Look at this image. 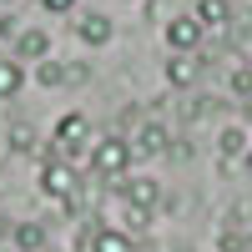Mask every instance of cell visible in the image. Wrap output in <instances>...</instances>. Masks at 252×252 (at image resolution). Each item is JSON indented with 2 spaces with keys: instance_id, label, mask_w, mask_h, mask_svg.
I'll use <instances>...</instances> for the list:
<instances>
[{
  "instance_id": "6da1fadb",
  "label": "cell",
  "mask_w": 252,
  "mask_h": 252,
  "mask_svg": "<svg viewBox=\"0 0 252 252\" xmlns=\"http://www.w3.org/2000/svg\"><path fill=\"white\" fill-rule=\"evenodd\" d=\"M40 192L56 197L66 212H76V202H81V182H76V166L71 161H61V157H46V166H40Z\"/></svg>"
},
{
  "instance_id": "7a4b0ae2",
  "label": "cell",
  "mask_w": 252,
  "mask_h": 252,
  "mask_svg": "<svg viewBox=\"0 0 252 252\" xmlns=\"http://www.w3.org/2000/svg\"><path fill=\"white\" fill-rule=\"evenodd\" d=\"M131 141L126 136H101L96 146H91V157H86V166L96 177H126V166H131Z\"/></svg>"
},
{
  "instance_id": "3957f363",
  "label": "cell",
  "mask_w": 252,
  "mask_h": 252,
  "mask_svg": "<svg viewBox=\"0 0 252 252\" xmlns=\"http://www.w3.org/2000/svg\"><path fill=\"white\" fill-rule=\"evenodd\" d=\"M86 136H91V121L81 116V111L61 116V126H56V141L46 146V157H61V161H71V157H81V152H86Z\"/></svg>"
},
{
  "instance_id": "277c9868",
  "label": "cell",
  "mask_w": 252,
  "mask_h": 252,
  "mask_svg": "<svg viewBox=\"0 0 252 252\" xmlns=\"http://www.w3.org/2000/svg\"><path fill=\"white\" fill-rule=\"evenodd\" d=\"M197 40H202V26H197L192 15H172V20H166V46H172L177 56L197 51Z\"/></svg>"
},
{
  "instance_id": "5b68a950",
  "label": "cell",
  "mask_w": 252,
  "mask_h": 252,
  "mask_svg": "<svg viewBox=\"0 0 252 252\" xmlns=\"http://www.w3.org/2000/svg\"><path fill=\"white\" fill-rule=\"evenodd\" d=\"M121 197H126V207H136V212H152V207L161 202V182L131 177V182H121Z\"/></svg>"
},
{
  "instance_id": "8992f818",
  "label": "cell",
  "mask_w": 252,
  "mask_h": 252,
  "mask_svg": "<svg viewBox=\"0 0 252 252\" xmlns=\"http://www.w3.org/2000/svg\"><path fill=\"white\" fill-rule=\"evenodd\" d=\"M76 35L86 40V46H106V40L116 35V26H111V15H101V10H86L76 20Z\"/></svg>"
},
{
  "instance_id": "52a82bcc",
  "label": "cell",
  "mask_w": 252,
  "mask_h": 252,
  "mask_svg": "<svg viewBox=\"0 0 252 252\" xmlns=\"http://www.w3.org/2000/svg\"><path fill=\"white\" fill-rule=\"evenodd\" d=\"M197 76H202V56H197V51H187V56H172V61H166V81H172V86H192Z\"/></svg>"
},
{
  "instance_id": "ba28073f",
  "label": "cell",
  "mask_w": 252,
  "mask_h": 252,
  "mask_svg": "<svg viewBox=\"0 0 252 252\" xmlns=\"http://www.w3.org/2000/svg\"><path fill=\"white\" fill-rule=\"evenodd\" d=\"M166 146H172L166 126H161V121H146L141 131H136V141H131V152H141V157H157V152H166Z\"/></svg>"
},
{
  "instance_id": "9c48e42d",
  "label": "cell",
  "mask_w": 252,
  "mask_h": 252,
  "mask_svg": "<svg viewBox=\"0 0 252 252\" xmlns=\"http://www.w3.org/2000/svg\"><path fill=\"white\" fill-rule=\"evenodd\" d=\"M15 61H46V51H51V35L46 31H20L15 40Z\"/></svg>"
},
{
  "instance_id": "30bf717a",
  "label": "cell",
  "mask_w": 252,
  "mask_h": 252,
  "mask_svg": "<svg viewBox=\"0 0 252 252\" xmlns=\"http://www.w3.org/2000/svg\"><path fill=\"white\" fill-rule=\"evenodd\" d=\"M247 146H252V136L242 131V126H222V136H217V157H222V161L247 157Z\"/></svg>"
},
{
  "instance_id": "8fae6325",
  "label": "cell",
  "mask_w": 252,
  "mask_h": 252,
  "mask_svg": "<svg viewBox=\"0 0 252 252\" xmlns=\"http://www.w3.org/2000/svg\"><path fill=\"white\" fill-rule=\"evenodd\" d=\"M10 247H15V252L46 247V227H40V222H15V227H10Z\"/></svg>"
},
{
  "instance_id": "7c38bea8",
  "label": "cell",
  "mask_w": 252,
  "mask_h": 252,
  "mask_svg": "<svg viewBox=\"0 0 252 252\" xmlns=\"http://www.w3.org/2000/svg\"><path fill=\"white\" fill-rule=\"evenodd\" d=\"M5 146H10L15 157H31V152H40V141H35V126H31V121H15L10 131H5Z\"/></svg>"
},
{
  "instance_id": "4fadbf2b",
  "label": "cell",
  "mask_w": 252,
  "mask_h": 252,
  "mask_svg": "<svg viewBox=\"0 0 252 252\" xmlns=\"http://www.w3.org/2000/svg\"><path fill=\"white\" fill-rule=\"evenodd\" d=\"M91 252H136V247H131V237H126V232L101 227V232H91Z\"/></svg>"
},
{
  "instance_id": "5bb4252c",
  "label": "cell",
  "mask_w": 252,
  "mask_h": 252,
  "mask_svg": "<svg viewBox=\"0 0 252 252\" xmlns=\"http://www.w3.org/2000/svg\"><path fill=\"white\" fill-rule=\"evenodd\" d=\"M192 20H197L202 31H207V26H227V0H197Z\"/></svg>"
},
{
  "instance_id": "9a60e30c",
  "label": "cell",
  "mask_w": 252,
  "mask_h": 252,
  "mask_svg": "<svg viewBox=\"0 0 252 252\" xmlns=\"http://www.w3.org/2000/svg\"><path fill=\"white\" fill-rule=\"evenodd\" d=\"M20 86H26V71H20V61H0V101H10Z\"/></svg>"
},
{
  "instance_id": "2e32d148",
  "label": "cell",
  "mask_w": 252,
  "mask_h": 252,
  "mask_svg": "<svg viewBox=\"0 0 252 252\" xmlns=\"http://www.w3.org/2000/svg\"><path fill=\"white\" fill-rule=\"evenodd\" d=\"M35 81H40V86H66V61H40Z\"/></svg>"
},
{
  "instance_id": "e0dca14e",
  "label": "cell",
  "mask_w": 252,
  "mask_h": 252,
  "mask_svg": "<svg viewBox=\"0 0 252 252\" xmlns=\"http://www.w3.org/2000/svg\"><path fill=\"white\" fill-rule=\"evenodd\" d=\"M232 91H237V96H252V66H242V71L232 76Z\"/></svg>"
},
{
  "instance_id": "ac0fdd59",
  "label": "cell",
  "mask_w": 252,
  "mask_h": 252,
  "mask_svg": "<svg viewBox=\"0 0 252 252\" xmlns=\"http://www.w3.org/2000/svg\"><path fill=\"white\" fill-rule=\"evenodd\" d=\"M20 35V20L15 15H0V40H15Z\"/></svg>"
},
{
  "instance_id": "d6986e66",
  "label": "cell",
  "mask_w": 252,
  "mask_h": 252,
  "mask_svg": "<svg viewBox=\"0 0 252 252\" xmlns=\"http://www.w3.org/2000/svg\"><path fill=\"white\" fill-rule=\"evenodd\" d=\"M40 5H46V10H71L76 0H40Z\"/></svg>"
},
{
  "instance_id": "ffe728a7",
  "label": "cell",
  "mask_w": 252,
  "mask_h": 252,
  "mask_svg": "<svg viewBox=\"0 0 252 252\" xmlns=\"http://www.w3.org/2000/svg\"><path fill=\"white\" fill-rule=\"evenodd\" d=\"M247 166H252V146H247Z\"/></svg>"
},
{
  "instance_id": "44dd1931",
  "label": "cell",
  "mask_w": 252,
  "mask_h": 252,
  "mask_svg": "<svg viewBox=\"0 0 252 252\" xmlns=\"http://www.w3.org/2000/svg\"><path fill=\"white\" fill-rule=\"evenodd\" d=\"M177 252H192V247H177Z\"/></svg>"
},
{
  "instance_id": "7402d4cb",
  "label": "cell",
  "mask_w": 252,
  "mask_h": 252,
  "mask_svg": "<svg viewBox=\"0 0 252 252\" xmlns=\"http://www.w3.org/2000/svg\"><path fill=\"white\" fill-rule=\"evenodd\" d=\"M0 252H15V247H0Z\"/></svg>"
}]
</instances>
